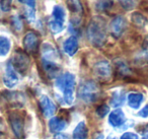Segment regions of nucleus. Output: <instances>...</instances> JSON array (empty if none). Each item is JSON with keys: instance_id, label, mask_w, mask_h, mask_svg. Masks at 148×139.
Instances as JSON below:
<instances>
[{"instance_id": "obj_1", "label": "nucleus", "mask_w": 148, "mask_h": 139, "mask_svg": "<svg viewBox=\"0 0 148 139\" xmlns=\"http://www.w3.org/2000/svg\"><path fill=\"white\" fill-rule=\"evenodd\" d=\"M87 38L95 47H103L107 42V25L103 17H95L87 27Z\"/></svg>"}, {"instance_id": "obj_2", "label": "nucleus", "mask_w": 148, "mask_h": 139, "mask_svg": "<svg viewBox=\"0 0 148 139\" xmlns=\"http://www.w3.org/2000/svg\"><path fill=\"white\" fill-rule=\"evenodd\" d=\"M55 85L63 96L64 104L71 105L74 98L73 96L74 88H75V76L72 73L66 72L57 78Z\"/></svg>"}, {"instance_id": "obj_3", "label": "nucleus", "mask_w": 148, "mask_h": 139, "mask_svg": "<svg viewBox=\"0 0 148 139\" xmlns=\"http://www.w3.org/2000/svg\"><path fill=\"white\" fill-rule=\"evenodd\" d=\"M101 89L95 81H85L80 84L78 89V96L86 104H92L99 98Z\"/></svg>"}, {"instance_id": "obj_4", "label": "nucleus", "mask_w": 148, "mask_h": 139, "mask_svg": "<svg viewBox=\"0 0 148 139\" xmlns=\"http://www.w3.org/2000/svg\"><path fill=\"white\" fill-rule=\"evenodd\" d=\"M10 62L13 67H14V69L21 74L27 73V71L29 68V64H31V60H29V56H27V53L21 51V50H16L15 51L12 60Z\"/></svg>"}, {"instance_id": "obj_5", "label": "nucleus", "mask_w": 148, "mask_h": 139, "mask_svg": "<svg viewBox=\"0 0 148 139\" xmlns=\"http://www.w3.org/2000/svg\"><path fill=\"white\" fill-rule=\"evenodd\" d=\"M93 72L101 81H109L112 78V67L108 61H99L93 67Z\"/></svg>"}, {"instance_id": "obj_6", "label": "nucleus", "mask_w": 148, "mask_h": 139, "mask_svg": "<svg viewBox=\"0 0 148 139\" xmlns=\"http://www.w3.org/2000/svg\"><path fill=\"white\" fill-rule=\"evenodd\" d=\"M40 46L39 36L34 32H29L23 38V48L25 52L29 54L37 53Z\"/></svg>"}, {"instance_id": "obj_7", "label": "nucleus", "mask_w": 148, "mask_h": 139, "mask_svg": "<svg viewBox=\"0 0 148 139\" xmlns=\"http://www.w3.org/2000/svg\"><path fill=\"white\" fill-rule=\"evenodd\" d=\"M3 82L9 88L14 87L18 82V75H17L16 70L12 66L11 62H8L5 67V73L3 76Z\"/></svg>"}, {"instance_id": "obj_8", "label": "nucleus", "mask_w": 148, "mask_h": 139, "mask_svg": "<svg viewBox=\"0 0 148 139\" xmlns=\"http://www.w3.org/2000/svg\"><path fill=\"white\" fill-rule=\"evenodd\" d=\"M126 27H127L126 19L121 15L116 17L111 21V25H110V31H111L112 36L115 38H120L125 32Z\"/></svg>"}, {"instance_id": "obj_9", "label": "nucleus", "mask_w": 148, "mask_h": 139, "mask_svg": "<svg viewBox=\"0 0 148 139\" xmlns=\"http://www.w3.org/2000/svg\"><path fill=\"white\" fill-rule=\"evenodd\" d=\"M9 122H10L11 128H12L14 134L18 138H23V134H25V125H23V118L17 113H10Z\"/></svg>"}, {"instance_id": "obj_10", "label": "nucleus", "mask_w": 148, "mask_h": 139, "mask_svg": "<svg viewBox=\"0 0 148 139\" xmlns=\"http://www.w3.org/2000/svg\"><path fill=\"white\" fill-rule=\"evenodd\" d=\"M40 106H41V110L43 112L44 116L50 118L55 114L56 106L53 103V100L47 96H42L40 98Z\"/></svg>"}, {"instance_id": "obj_11", "label": "nucleus", "mask_w": 148, "mask_h": 139, "mask_svg": "<svg viewBox=\"0 0 148 139\" xmlns=\"http://www.w3.org/2000/svg\"><path fill=\"white\" fill-rule=\"evenodd\" d=\"M42 60H45V61H50V62H55L57 63L58 60V52L51 44L45 43L42 47Z\"/></svg>"}, {"instance_id": "obj_12", "label": "nucleus", "mask_w": 148, "mask_h": 139, "mask_svg": "<svg viewBox=\"0 0 148 139\" xmlns=\"http://www.w3.org/2000/svg\"><path fill=\"white\" fill-rule=\"evenodd\" d=\"M125 114L121 109L113 111L109 116V123L113 127H121L125 123Z\"/></svg>"}, {"instance_id": "obj_13", "label": "nucleus", "mask_w": 148, "mask_h": 139, "mask_svg": "<svg viewBox=\"0 0 148 139\" xmlns=\"http://www.w3.org/2000/svg\"><path fill=\"white\" fill-rule=\"evenodd\" d=\"M64 51L66 52V54H68L69 56H73L76 54L77 50H78V41H77L76 37H72L68 38L65 42H64Z\"/></svg>"}, {"instance_id": "obj_14", "label": "nucleus", "mask_w": 148, "mask_h": 139, "mask_svg": "<svg viewBox=\"0 0 148 139\" xmlns=\"http://www.w3.org/2000/svg\"><path fill=\"white\" fill-rule=\"evenodd\" d=\"M66 121L58 117H54L49 121V129L52 133H58L66 127Z\"/></svg>"}, {"instance_id": "obj_15", "label": "nucleus", "mask_w": 148, "mask_h": 139, "mask_svg": "<svg viewBox=\"0 0 148 139\" xmlns=\"http://www.w3.org/2000/svg\"><path fill=\"white\" fill-rule=\"evenodd\" d=\"M128 105L129 107H131L132 109H139V107L141 106V104L144 100V96L142 94L139 92H131L128 94Z\"/></svg>"}, {"instance_id": "obj_16", "label": "nucleus", "mask_w": 148, "mask_h": 139, "mask_svg": "<svg viewBox=\"0 0 148 139\" xmlns=\"http://www.w3.org/2000/svg\"><path fill=\"white\" fill-rule=\"evenodd\" d=\"M5 100H7V102L11 105H14L15 107L23 106V94L19 92H4Z\"/></svg>"}, {"instance_id": "obj_17", "label": "nucleus", "mask_w": 148, "mask_h": 139, "mask_svg": "<svg viewBox=\"0 0 148 139\" xmlns=\"http://www.w3.org/2000/svg\"><path fill=\"white\" fill-rule=\"evenodd\" d=\"M73 139H86L87 138V127L84 122H79L73 130Z\"/></svg>"}, {"instance_id": "obj_18", "label": "nucleus", "mask_w": 148, "mask_h": 139, "mask_svg": "<svg viewBox=\"0 0 148 139\" xmlns=\"http://www.w3.org/2000/svg\"><path fill=\"white\" fill-rule=\"evenodd\" d=\"M53 21H57V23L64 25V21H65V10L62 6L60 5H56L53 9Z\"/></svg>"}, {"instance_id": "obj_19", "label": "nucleus", "mask_w": 148, "mask_h": 139, "mask_svg": "<svg viewBox=\"0 0 148 139\" xmlns=\"http://www.w3.org/2000/svg\"><path fill=\"white\" fill-rule=\"evenodd\" d=\"M125 102V94L123 92H115L112 96L111 98V105L115 108H118V107L122 106Z\"/></svg>"}, {"instance_id": "obj_20", "label": "nucleus", "mask_w": 148, "mask_h": 139, "mask_svg": "<svg viewBox=\"0 0 148 139\" xmlns=\"http://www.w3.org/2000/svg\"><path fill=\"white\" fill-rule=\"evenodd\" d=\"M11 47L10 40L4 36H0V56H5L8 54Z\"/></svg>"}, {"instance_id": "obj_21", "label": "nucleus", "mask_w": 148, "mask_h": 139, "mask_svg": "<svg viewBox=\"0 0 148 139\" xmlns=\"http://www.w3.org/2000/svg\"><path fill=\"white\" fill-rule=\"evenodd\" d=\"M131 21L133 25H136L137 28H143L147 23V19L139 12H134L131 17Z\"/></svg>"}, {"instance_id": "obj_22", "label": "nucleus", "mask_w": 148, "mask_h": 139, "mask_svg": "<svg viewBox=\"0 0 148 139\" xmlns=\"http://www.w3.org/2000/svg\"><path fill=\"white\" fill-rule=\"evenodd\" d=\"M67 7L71 12L78 13L82 11V5H81L80 0H67Z\"/></svg>"}, {"instance_id": "obj_23", "label": "nucleus", "mask_w": 148, "mask_h": 139, "mask_svg": "<svg viewBox=\"0 0 148 139\" xmlns=\"http://www.w3.org/2000/svg\"><path fill=\"white\" fill-rule=\"evenodd\" d=\"M113 0H95V8L99 11L109 10L113 6Z\"/></svg>"}, {"instance_id": "obj_24", "label": "nucleus", "mask_w": 148, "mask_h": 139, "mask_svg": "<svg viewBox=\"0 0 148 139\" xmlns=\"http://www.w3.org/2000/svg\"><path fill=\"white\" fill-rule=\"evenodd\" d=\"M49 27H50V30L52 31V33H54V34L60 33V32H62L64 29V25H61V23H57V21H53V19L50 21Z\"/></svg>"}, {"instance_id": "obj_25", "label": "nucleus", "mask_w": 148, "mask_h": 139, "mask_svg": "<svg viewBox=\"0 0 148 139\" xmlns=\"http://www.w3.org/2000/svg\"><path fill=\"white\" fill-rule=\"evenodd\" d=\"M10 23H11V25L12 28L14 29V31L16 32H21L23 30V23H21V19H19V17L17 15H14V17H11L10 19Z\"/></svg>"}, {"instance_id": "obj_26", "label": "nucleus", "mask_w": 148, "mask_h": 139, "mask_svg": "<svg viewBox=\"0 0 148 139\" xmlns=\"http://www.w3.org/2000/svg\"><path fill=\"white\" fill-rule=\"evenodd\" d=\"M117 69L121 75H128L130 73V69L128 68V66L126 65L124 62H120L117 65Z\"/></svg>"}, {"instance_id": "obj_27", "label": "nucleus", "mask_w": 148, "mask_h": 139, "mask_svg": "<svg viewBox=\"0 0 148 139\" xmlns=\"http://www.w3.org/2000/svg\"><path fill=\"white\" fill-rule=\"evenodd\" d=\"M109 111H110V108L107 106V105H101V106H99V108L97 109V114L99 115V117L103 118V117L107 116Z\"/></svg>"}, {"instance_id": "obj_28", "label": "nucleus", "mask_w": 148, "mask_h": 139, "mask_svg": "<svg viewBox=\"0 0 148 139\" xmlns=\"http://www.w3.org/2000/svg\"><path fill=\"white\" fill-rule=\"evenodd\" d=\"M121 5L124 7L125 9L129 10V9H132L135 5V0H119Z\"/></svg>"}, {"instance_id": "obj_29", "label": "nucleus", "mask_w": 148, "mask_h": 139, "mask_svg": "<svg viewBox=\"0 0 148 139\" xmlns=\"http://www.w3.org/2000/svg\"><path fill=\"white\" fill-rule=\"evenodd\" d=\"M12 0H0V6L3 11H8L11 7Z\"/></svg>"}, {"instance_id": "obj_30", "label": "nucleus", "mask_w": 148, "mask_h": 139, "mask_svg": "<svg viewBox=\"0 0 148 139\" xmlns=\"http://www.w3.org/2000/svg\"><path fill=\"white\" fill-rule=\"evenodd\" d=\"M121 139H139L137 134L132 132H126L121 136Z\"/></svg>"}, {"instance_id": "obj_31", "label": "nucleus", "mask_w": 148, "mask_h": 139, "mask_svg": "<svg viewBox=\"0 0 148 139\" xmlns=\"http://www.w3.org/2000/svg\"><path fill=\"white\" fill-rule=\"evenodd\" d=\"M142 50H143V54L146 58H148V36L144 39L143 44H142Z\"/></svg>"}, {"instance_id": "obj_32", "label": "nucleus", "mask_w": 148, "mask_h": 139, "mask_svg": "<svg viewBox=\"0 0 148 139\" xmlns=\"http://www.w3.org/2000/svg\"><path fill=\"white\" fill-rule=\"evenodd\" d=\"M19 2L23 3V4L27 5L31 9H35L36 6V0H18Z\"/></svg>"}, {"instance_id": "obj_33", "label": "nucleus", "mask_w": 148, "mask_h": 139, "mask_svg": "<svg viewBox=\"0 0 148 139\" xmlns=\"http://www.w3.org/2000/svg\"><path fill=\"white\" fill-rule=\"evenodd\" d=\"M138 115H139L140 117H143V118H147L148 117V105L146 107H144V108L138 113Z\"/></svg>"}, {"instance_id": "obj_34", "label": "nucleus", "mask_w": 148, "mask_h": 139, "mask_svg": "<svg viewBox=\"0 0 148 139\" xmlns=\"http://www.w3.org/2000/svg\"><path fill=\"white\" fill-rule=\"evenodd\" d=\"M53 139H70L67 135L65 134H61V133H57V134L54 136Z\"/></svg>"}, {"instance_id": "obj_35", "label": "nucleus", "mask_w": 148, "mask_h": 139, "mask_svg": "<svg viewBox=\"0 0 148 139\" xmlns=\"http://www.w3.org/2000/svg\"><path fill=\"white\" fill-rule=\"evenodd\" d=\"M142 138L148 139V125H146L145 128L142 130Z\"/></svg>"}, {"instance_id": "obj_36", "label": "nucleus", "mask_w": 148, "mask_h": 139, "mask_svg": "<svg viewBox=\"0 0 148 139\" xmlns=\"http://www.w3.org/2000/svg\"><path fill=\"white\" fill-rule=\"evenodd\" d=\"M97 139H103V136L101 134H99V135H97Z\"/></svg>"}]
</instances>
